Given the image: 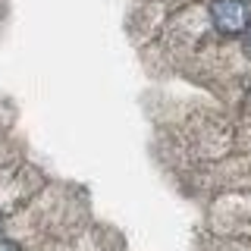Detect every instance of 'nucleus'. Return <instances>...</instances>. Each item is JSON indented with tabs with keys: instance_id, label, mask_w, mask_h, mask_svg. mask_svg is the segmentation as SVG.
Wrapping results in <instances>:
<instances>
[{
	"instance_id": "nucleus-1",
	"label": "nucleus",
	"mask_w": 251,
	"mask_h": 251,
	"mask_svg": "<svg viewBox=\"0 0 251 251\" xmlns=\"http://www.w3.org/2000/svg\"><path fill=\"white\" fill-rule=\"evenodd\" d=\"M210 19L217 31L223 35H245L251 25V13L245 0H214L210 3Z\"/></svg>"
},
{
	"instance_id": "nucleus-2",
	"label": "nucleus",
	"mask_w": 251,
	"mask_h": 251,
	"mask_svg": "<svg viewBox=\"0 0 251 251\" xmlns=\"http://www.w3.org/2000/svg\"><path fill=\"white\" fill-rule=\"evenodd\" d=\"M0 251H19V248H16V242H6V239H0Z\"/></svg>"
},
{
	"instance_id": "nucleus-3",
	"label": "nucleus",
	"mask_w": 251,
	"mask_h": 251,
	"mask_svg": "<svg viewBox=\"0 0 251 251\" xmlns=\"http://www.w3.org/2000/svg\"><path fill=\"white\" fill-rule=\"evenodd\" d=\"M245 50H248V57H251V25H248V31H245Z\"/></svg>"
}]
</instances>
